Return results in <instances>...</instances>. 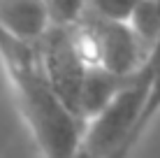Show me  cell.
<instances>
[{
    "instance_id": "5b68a950",
    "label": "cell",
    "mask_w": 160,
    "mask_h": 158,
    "mask_svg": "<svg viewBox=\"0 0 160 158\" xmlns=\"http://www.w3.org/2000/svg\"><path fill=\"white\" fill-rule=\"evenodd\" d=\"M0 28L28 44H40L51 30L47 0H0Z\"/></svg>"
},
{
    "instance_id": "3957f363",
    "label": "cell",
    "mask_w": 160,
    "mask_h": 158,
    "mask_svg": "<svg viewBox=\"0 0 160 158\" xmlns=\"http://www.w3.org/2000/svg\"><path fill=\"white\" fill-rule=\"evenodd\" d=\"M81 21L93 33L95 63L100 68L118 74V77H135L151 58V51L137 37V33L132 30L130 23L107 21L91 12H86V16Z\"/></svg>"
},
{
    "instance_id": "7a4b0ae2",
    "label": "cell",
    "mask_w": 160,
    "mask_h": 158,
    "mask_svg": "<svg viewBox=\"0 0 160 158\" xmlns=\"http://www.w3.org/2000/svg\"><path fill=\"white\" fill-rule=\"evenodd\" d=\"M151 84V63L132 77L118 98L102 114L86 123L84 149L93 158H128L135 149V133L146 105Z\"/></svg>"
},
{
    "instance_id": "52a82bcc",
    "label": "cell",
    "mask_w": 160,
    "mask_h": 158,
    "mask_svg": "<svg viewBox=\"0 0 160 158\" xmlns=\"http://www.w3.org/2000/svg\"><path fill=\"white\" fill-rule=\"evenodd\" d=\"M151 84H148V95H146V105H144V112H142V119H139V126H137V133H135V144H139V140L144 137L146 128L153 123V119L160 114V42L153 49L151 58Z\"/></svg>"
},
{
    "instance_id": "30bf717a",
    "label": "cell",
    "mask_w": 160,
    "mask_h": 158,
    "mask_svg": "<svg viewBox=\"0 0 160 158\" xmlns=\"http://www.w3.org/2000/svg\"><path fill=\"white\" fill-rule=\"evenodd\" d=\"M68 158H93V156H91V154H88V151L84 149V144H81V146H79V149H77V151H74V154H72V156H68Z\"/></svg>"
},
{
    "instance_id": "277c9868",
    "label": "cell",
    "mask_w": 160,
    "mask_h": 158,
    "mask_svg": "<svg viewBox=\"0 0 160 158\" xmlns=\"http://www.w3.org/2000/svg\"><path fill=\"white\" fill-rule=\"evenodd\" d=\"M40 49H42L44 70H47V77L51 81L53 91L79 116V95H81V86H84L86 72L91 65L77 49L72 28L51 26L47 37L40 42Z\"/></svg>"
},
{
    "instance_id": "8992f818",
    "label": "cell",
    "mask_w": 160,
    "mask_h": 158,
    "mask_svg": "<svg viewBox=\"0 0 160 158\" xmlns=\"http://www.w3.org/2000/svg\"><path fill=\"white\" fill-rule=\"evenodd\" d=\"M130 81L132 77H118V74L109 72L100 65L88 68L84 86H81V95H79V116L88 123L98 114H102Z\"/></svg>"
},
{
    "instance_id": "9c48e42d",
    "label": "cell",
    "mask_w": 160,
    "mask_h": 158,
    "mask_svg": "<svg viewBox=\"0 0 160 158\" xmlns=\"http://www.w3.org/2000/svg\"><path fill=\"white\" fill-rule=\"evenodd\" d=\"M142 0H88V12L100 16L107 21H121V23H130L132 14Z\"/></svg>"
},
{
    "instance_id": "ba28073f",
    "label": "cell",
    "mask_w": 160,
    "mask_h": 158,
    "mask_svg": "<svg viewBox=\"0 0 160 158\" xmlns=\"http://www.w3.org/2000/svg\"><path fill=\"white\" fill-rule=\"evenodd\" d=\"M51 26L56 28H72L81 23L88 12V0H47Z\"/></svg>"
},
{
    "instance_id": "6da1fadb",
    "label": "cell",
    "mask_w": 160,
    "mask_h": 158,
    "mask_svg": "<svg viewBox=\"0 0 160 158\" xmlns=\"http://www.w3.org/2000/svg\"><path fill=\"white\" fill-rule=\"evenodd\" d=\"M0 61L14 89L19 112L42 158H68L84 144L86 121L60 100L47 77L40 44H28L0 28Z\"/></svg>"
}]
</instances>
